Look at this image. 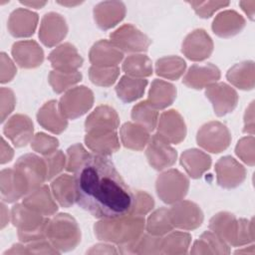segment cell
Segmentation results:
<instances>
[{
	"instance_id": "1",
	"label": "cell",
	"mask_w": 255,
	"mask_h": 255,
	"mask_svg": "<svg viewBox=\"0 0 255 255\" xmlns=\"http://www.w3.org/2000/svg\"><path fill=\"white\" fill-rule=\"evenodd\" d=\"M74 173L80 207L99 219L129 213L133 193L107 155L90 154Z\"/></svg>"
},
{
	"instance_id": "2",
	"label": "cell",
	"mask_w": 255,
	"mask_h": 255,
	"mask_svg": "<svg viewBox=\"0 0 255 255\" xmlns=\"http://www.w3.org/2000/svg\"><path fill=\"white\" fill-rule=\"evenodd\" d=\"M144 228V217L126 214L114 218H104L94 226L100 240L124 245L137 239Z\"/></svg>"
},
{
	"instance_id": "3",
	"label": "cell",
	"mask_w": 255,
	"mask_h": 255,
	"mask_svg": "<svg viewBox=\"0 0 255 255\" xmlns=\"http://www.w3.org/2000/svg\"><path fill=\"white\" fill-rule=\"evenodd\" d=\"M209 228L232 246H241L254 240L252 220L236 219L228 212H219L214 215L209 221Z\"/></svg>"
},
{
	"instance_id": "4",
	"label": "cell",
	"mask_w": 255,
	"mask_h": 255,
	"mask_svg": "<svg viewBox=\"0 0 255 255\" xmlns=\"http://www.w3.org/2000/svg\"><path fill=\"white\" fill-rule=\"evenodd\" d=\"M12 223L18 228V237L21 242L29 243L46 238L49 218L28 208L26 205L16 204L11 211Z\"/></svg>"
},
{
	"instance_id": "5",
	"label": "cell",
	"mask_w": 255,
	"mask_h": 255,
	"mask_svg": "<svg viewBox=\"0 0 255 255\" xmlns=\"http://www.w3.org/2000/svg\"><path fill=\"white\" fill-rule=\"evenodd\" d=\"M46 238L59 251L73 250L81 241V232L77 221L67 213H60L49 220Z\"/></svg>"
},
{
	"instance_id": "6",
	"label": "cell",
	"mask_w": 255,
	"mask_h": 255,
	"mask_svg": "<svg viewBox=\"0 0 255 255\" xmlns=\"http://www.w3.org/2000/svg\"><path fill=\"white\" fill-rule=\"evenodd\" d=\"M156 192L165 203L171 204L181 200L187 193L189 180L177 169H169L156 179Z\"/></svg>"
},
{
	"instance_id": "7",
	"label": "cell",
	"mask_w": 255,
	"mask_h": 255,
	"mask_svg": "<svg viewBox=\"0 0 255 255\" xmlns=\"http://www.w3.org/2000/svg\"><path fill=\"white\" fill-rule=\"evenodd\" d=\"M93 92L85 86L68 91L60 100L59 110L69 120H75L86 114L93 106Z\"/></svg>"
},
{
	"instance_id": "8",
	"label": "cell",
	"mask_w": 255,
	"mask_h": 255,
	"mask_svg": "<svg viewBox=\"0 0 255 255\" xmlns=\"http://www.w3.org/2000/svg\"><path fill=\"white\" fill-rule=\"evenodd\" d=\"M196 140L198 145L204 149L218 153L228 147L231 135L224 125L219 122H210L200 128L197 132Z\"/></svg>"
},
{
	"instance_id": "9",
	"label": "cell",
	"mask_w": 255,
	"mask_h": 255,
	"mask_svg": "<svg viewBox=\"0 0 255 255\" xmlns=\"http://www.w3.org/2000/svg\"><path fill=\"white\" fill-rule=\"evenodd\" d=\"M111 42L122 52H145L150 40L131 24H125L110 35Z\"/></svg>"
},
{
	"instance_id": "10",
	"label": "cell",
	"mask_w": 255,
	"mask_h": 255,
	"mask_svg": "<svg viewBox=\"0 0 255 255\" xmlns=\"http://www.w3.org/2000/svg\"><path fill=\"white\" fill-rule=\"evenodd\" d=\"M14 168L22 175L26 181L29 193L42 185L47 180V166L44 158L36 154L27 153L18 158Z\"/></svg>"
},
{
	"instance_id": "11",
	"label": "cell",
	"mask_w": 255,
	"mask_h": 255,
	"mask_svg": "<svg viewBox=\"0 0 255 255\" xmlns=\"http://www.w3.org/2000/svg\"><path fill=\"white\" fill-rule=\"evenodd\" d=\"M168 213L173 227L184 230L195 229L203 221V213L199 206L187 200L177 201L168 209Z\"/></svg>"
},
{
	"instance_id": "12",
	"label": "cell",
	"mask_w": 255,
	"mask_h": 255,
	"mask_svg": "<svg viewBox=\"0 0 255 255\" xmlns=\"http://www.w3.org/2000/svg\"><path fill=\"white\" fill-rule=\"evenodd\" d=\"M205 96L211 102L214 113L218 117L231 113L238 102L236 91L225 83H214L206 87Z\"/></svg>"
},
{
	"instance_id": "13",
	"label": "cell",
	"mask_w": 255,
	"mask_h": 255,
	"mask_svg": "<svg viewBox=\"0 0 255 255\" xmlns=\"http://www.w3.org/2000/svg\"><path fill=\"white\" fill-rule=\"evenodd\" d=\"M145 155L148 163L156 170L170 167L176 160V150L156 133L147 142Z\"/></svg>"
},
{
	"instance_id": "14",
	"label": "cell",
	"mask_w": 255,
	"mask_h": 255,
	"mask_svg": "<svg viewBox=\"0 0 255 255\" xmlns=\"http://www.w3.org/2000/svg\"><path fill=\"white\" fill-rule=\"evenodd\" d=\"M86 132V145L96 154L108 156L119 150L120 141L116 129L91 128Z\"/></svg>"
},
{
	"instance_id": "15",
	"label": "cell",
	"mask_w": 255,
	"mask_h": 255,
	"mask_svg": "<svg viewBox=\"0 0 255 255\" xmlns=\"http://www.w3.org/2000/svg\"><path fill=\"white\" fill-rule=\"evenodd\" d=\"M156 134L168 143L181 142L186 134V128L182 117L174 110L161 114Z\"/></svg>"
},
{
	"instance_id": "16",
	"label": "cell",
	"mask_w": 255,
	"mask_h": 255,
	"mask_svg": "<svg viewBox=\"0 0 255 255\" xmlns=\"http://www.w3.org/2000/svg\"><path fill=\"white\" fill-rule=\"evenodd\" d=\"M181 51L189 60L203 61L211 55L213 43L204 30L196 29L186 36Z\"/></svg>"
},
{
	"instance_id": "17",
	"label": "cell",
	"mask_w": 255,
	"mask_h": 255,
	"mask_svg": "<svg viewBox=\"0 0 255 255\" xmlns=\"http://www.w3.org/2000/svg\"><path fill=\"white\" fill-rule=\"evenodd\" d=\"M217 182L223 188H234L245 179V168L231 156L221 157L215 164Z\"/></svg>"
},
{
	"instance_id": "18",
	"label": "cell",
	"mask_w": 255,
	"mask_h": 255,
	"mask_svg": "<svg viewBox=\"0 0 255 255\" xmlns=\"http://www.w3.org/2000/svg\"><path fill=\"white\" fill-rule=\"evenodd\" d=\"M68 27L65 19L58 13L50 12L42 19L39 38L47 47H53L67 35Z\"/></svg>"
},
{
	"instance_id": "19",
	"label": "cell",
	"mask_w": 255,
	"mask_h": 255,
	"mask_svg": "<svg viewBox=\"0 0 255 255\" xmlns=\"http://www.w3.org/2000/svg\"><path fill=\"white\" fill-rule=\"evenodd\" d=\"M33 123L24 115H15L4 126L5 135L16 147L25 146L33 136Z\"/></svg>"
},
{
	"instance_id": "20",
	"label": "cell",
	"mask_w": 255,
	"mask_h": 255,
	"mask_svg": "<svg viewBox=\"0 0 255 255\" xmlns=\"http://www.w3.org/2000/svg\"><path fill=\"white\" fill-rule=\"evenodd\" d=\"M1 198L12 203L29 193L27 183L21 174L15 169H3L1 171Z\"/></svg>"
},
{
	"instance_id": "21",
	"label": "cell",
	"mask_w": 255,
	"mask_h": 255,
	"mask_svg": "<svg viewBox=\"0 0 255 255\" xmlns=\"http://www.w3.org/2000/svg\"><path fill=\"white\" fill-rule=\"evenodd\" d=\"M48 59L56 71L75 72L83 65V58L70 43H65L53 50Z\"/></svg>"
},
{
	"instance_id": "22",
	"label": "cell",
	"mask_w": 255,
	"mask_h": 255,
	"mask_svg": "<svg viewBox=\"0 0 255 255\" xmlns=\"http://www.w3.org/2000/svg\"><path fill=\"white\" fill-rule=\"evenodd\" d=\"M220 79L219 69L211 63L205 65H192L186 75L184 76L182 83L192 89L200 90L206 88Z\"/></svg>"
},
{
	"instance_id": "23",
	"label": "cell",
	"mask_w": 255,
	"mask_h": 255,
	"mask_svg": "<svg viewBox=\"0 0 255 255\" xmlns=\"http://www.w3.org/2000/svg\"><path fill=\"white\" fill-rule=\"evenodd\" d=\"M12 56L16 63L25 69L36 68L44 60V52L33 40L19 41L12 46Z\"/></svg>"
},
{
	"instance_id": "24",
	"label": "cell",
	"mask_w": 255,
	"mask_h": 255,
	"mask_svg": "<svg viewBox=\"0 0 255 255\" xmlns=\"http://www.w3.org/2000/svg\"><path fill=\"white\" fill-rule=\"evenodd\" d=\"M126 15V6L120 1H104L95 6L94 17L97 25L108 30L121 22Z\"/></svg>"
},
{
	"instance_id": "25",
	"label": "cell",
	"mask_w": 255,
	"mask_h": 255,
	"mask_svg": "<svg viewBox=\"0 0 255 255\" xmlns=\"http://www.w3.org/2000/svg\"><path fill=\"white\" fill-rule=\"evenodd\" d=\"M38 23V15L27 9L14 10L8 20V30L14 37H29L34 34Z\"/></svg>"
},
{
	"instance_id": "26",
	"label": "cell",
	"mask_w": 255,
	"mask_h": 255,
	"mask_svg": "<svg viewBox=\"0 0 255 255\" xmlns=\"http://www.w3.org/2000/svg\"><path fill=\"white\" fill-rule=\"evenodd\" d=\"M123 58V52L108 40L98 41L90 51V61L96 67H116Z\"/></svg>"
},
{
	"instance_id": "27",
	"label": "cell",
	"mask_w": 255,
	"mask_h": 255,
	"mask_svg": "<svg viewBox=\"0 0 255 255\" xmlns=\"http://www.w3.org/2000/svg\"><path fill=\"white\" fill-rule=\"evenodd\" d=\"M22 203L28 208L44 216L53 215L58 210V206L53 200L50 189L47 185H41L37 189L28 193L24 197Z\"/></svg>"
},
{
	"instance_id": "28",
	"label": "cell",
	"mask_w": 255,
	"mask_h": 255,
	"mask_svg": "<svg viewBox=\"0 0 255 255\" xmlns=\"http://www.w3.org/2000/svg\"><path fill=\"white\" fill-rule=\"evenodd\" d=\"M57 101L52 100L46 103L38 112V123L53 133H61L68 126L67 119L61 114Z\"/></svg>"
},
{
	"instance_id": "29",
	"label": "cell",
	"mask_w": 255,
	"mask_h": 255,
	"mask_svg": "<svg viewBox=\"0 0 255 255\" xmlns=\"http://www.w3.org/2000/svg\"><path fill=\"white\" fill-rule=\"evenodd\" d=\"M245 26L244 18L233 10L221 12L216 16L212 24V30L219 37L234 36Z\"/></svg>"
},
{
	"instance_id": "30",
	"label": "cell",
	"mask_w": 255,
	"mask_h": 255,
	"mask_svg": "<svg viewBox=\"0 0 255 255\" xmlns=\"http://www.w3.org/2000/svg\"><path fill=\"white\" fill-rule=\"evenodd\" d=\"M180 163L191 178H198L209 169L211 158L203 151L192 148L185 150L181 154Z\"/></svg>"
},
{
	"instance_id": "31",
	"label": "cell",
	"mask_w": 255,
	"mask_h": 255,
	"mask_svg": "<svg viewBox=\"0 0 255 255\" xmlns=\"http://www.w3.org/2000/svg\"><path fill=\"white\" fill-rule=\"evenodd\" d=\"M176 98L175 87L162 80H154L148 93L147 102L156 110H163L170 106Z\"/></svg>"
},
{
	"instance_id": "32",
	"label": "cell",
	"mask_w": 255,
	"mask_h": 255,
	"mask_svg": "<svg viewBox=\"0 0 255 255\" xmlns=\"http://www.w3.org/2000/svg\"><path fill=\"white\" fill-rule=\"evenodd\" d=\"M146 85L145 79L123 76L116 87V93L122 102L131 103L142 97Z\"/></svg>"
},
{
	"instance_id": "33",
	"label": "cell",
	"mask_w": 255,
	"mask_h": 255,
	"mask_svg": "<svg viewBox=\"0 0 255 255\" xmlns=\"http://www.w3.org/2000/svg\"><path fill=\"white\" fill-rule=\"evenodd\" d=\"M120 132L123 144L130 149L141 150L149 140V131L138 124L126 123Z\"/></svg>"
},
{
	"instance_id": "34",
	"label": "cell",
	"mask_w": 255,
	"mask_h": 255,
	"mask_svg": "<svg viewBox=\"0 0 255 255\" xmlns=\"http://www.w3.org/2000/svg\"><path fill=\"white\" fill-rule=\"evenodd\" d=\"M120 120L116 111L109 106L98 107L86 120V130L91 128H119Z\"/></svg>"
},
{
	"instance_id": "35",
	"label": "cell",
	"mask_w": 255,
	"mask_h": 255,
	"mask_svg": "<svg viewBox=\"0 0 255 255\" xmlns=\"http://www.w3.org/2000/svg\"><path fill=\"white\" fill-rule=\"evenodd\" d=\"M52 193L58 203L68 208L76 201L74 177L69 174H62L51 183Z\"/></svg>"
},
{
	"instance_id": "36",
	"label": "cell",
	"mask_w": 255,
	"mask_h": 255,
	"mask_svg": "<svg viewBox=\"0 0 255 255\" xmlns=\"http://www.w3.org/2000/svg\"><path fill=\"white\" fill-rule=\"evenodd\" d=\"M227 80L242 90H252L254 87V63L252 61L236 64L226 74Z\"/></svg>"
},
{
	"instance_id": "37",
	"label": "cell",
	"mask_w": 255,
	"mask_h": 255,
	"mask_svg": "<svg viewBox=\"0 0 255 255\" xmlns=\"http://www.w3.org/2000/svg\"><path fill=\"white\" fill-rule=\"evenodd\" d=\"M229 252L230 251L226 242L211 231H205L204 233H202L199 240L195 241L193 248L190 251V253L193 254H228Z\"/></svg>"
},
{
	"instance_id": "38",
	"label": "cell",
	"mask_w": 255,
	"mask_h": 255,
	"mask_svg": "<svg viewBox=\"0 0 255 255\" xmlns=\"http://www.w3.org/2000/svg\"><path fill=\"white\" fill-rule=\"evenodd\" d=\"M122 253L156 254L161 253V239L154 235H141L134 241L120 245Z\"/></svg>"
},
{
	"instance_id": "39",
	"label": "cell",
	"mask_w": 255,
	"mask_h": 255,
	"mask_svg": "<svg viewBox=\"0 0 255 255\" xmlns=\"http://www.w3.org/2000/svg\"><path fill=\"white\" fill-rule=\"evenodd\" d=\"M186 64L180 57L167 56L156 61L155 72L160 76L169 80H177L184 73Z\"/></svg>"
},
{
	"instance_id": "40",
	"label": "cell",
	"mask_w": 255,
	"mask_h": 255,
	"mask_svg": "<svg viewBox=\"0 0 255 255\" xmlns=\"http://www.w3.org/2000/svg\"><path fill=\"white\" fill-rule=\"evenodd\" d=\"M158 113L148 102L143 101L135 105L131 110V119L146 130L152 131L157 124Z\"/></svg>"
},
{
	"instance_id": "41",
	"label": "cell",
	"mask_w": 255,
	"mask_h": 255,
	"mask_svg": "<svg viewBox=\"0 0 255 255\" xmlns=\"http://www.w3.org/2000/svg\"><path fill=\"white\" fill-rule=\"evenodd\" d=\"M151 64V60L145 55H130L125 60L123 70L130 77H148L152 74Z\"/></svg>"
},
{
	"instance_id": "42",
	"label": "cell",
	"mask_w": 255,
	"mask_h": 255,
	"mask_svg": "<svg viewBox=\"0 0 255 255\" xmlns=\"http://www.w3.org/2000/svg\"><path fill=\"white\" fill-rule=\"evenodd\" d=\"M191 236L185 232H173L161 239V253L185 254L187 252Z\"/></svg>"
},
{
	"instance_id": "43",
	"label": "cell",
	"mask_w": 255,
	"mask_h": 255,
	"mask_svg": "<svg viewBox=\"0 0 255 255\" xmlns=\"http://www.w3.org/2000/svg\"><path fill=\"white\" fill-rule=\"evenodd\" d=\"M173 228V225L169 218L168 209L162 207L155 210L147 219L146 231L148 234L154 236H160L168 233Z\"/></svg>"
},
{
	"instance_id": "44",
	"label": "cell",
	"mask_w": 255,
	"mask_h": 255,
	"mask_svg": "<svg viewBox=\"0 0 255 255\" xmlns=\"http://www.w3.org/2000/svg\"><path fill=\"white\" fill-rule=\"evenodd\" d=\"M81 80L82 74L78 71L62 72L54 70L49 74V83L52 86L53 91L57 94L63 93L70 87L79 83Z\"/></svg>"
},
{
	"instance_id": "45",
	"label": "cell",
	"mask_w": 255,
	"mask_h": 255,
	"mask_svg": "<svg viewBox=\"0 0 255 255\" xmlns=\"http://www.w3.org/2000/svg\"><path fill=\"white\" fill-rule=\"evenodd\" d=\"M120 75V69L116 67H96L92 66L89 70V77L93 84L101 87L113 85Z\"/></svg>"
},
{
	"instance_id": "46",
	"label": "cell",
	"mask_w": 255,
	"mask_h": 255,
	"mask_svg": "<svg viewBox=\"0 0 255 255\" xmlns=\"http://www.w3.org/2000/svg\"><path fill=\"white\" fill-rule=\"evenodd\" d=\"M58 145L59 140L56 137L50 136L43 132H38L31 142V147L35 151L44 155H48L56 151Z\"/></svg>"
},
{
	"instance_id": "47",
	"label": "cell",
	"mask_w": 255,
	"mask_h": 255,
	"mask_svg": "<svg viewBox=\"0 0 255 255\" xmlns=\"http://www.w3.org/2000/svg\"><path fill=\"white\" fill-rule=\"evenodd\" d=\"M153 205L154 201L150 195L144 191L137 190L133 193L132 205L128 214L143 216L153 208Z\"/></svg>"
},
{
	"instance_id": "48",
	"label": "cell",
	"mask_w": 255,
	"mask_h": 255,
	"mask_svg": "<svg viewBox=\"0 0 255 255\" xmlns=\"http://www.w3.org/2000/svg\"><path fill=\"white\" fill-rule=\"evenodd\" d=\"M89 155L90 153L80 143H76L70 146L67 150L68 162L66 165V169L68 171L75 172Z\"/></svg>"
},
{
	"instance_id": "49",
	"label": "cell",
	"mask_w": 255,
	"mask_h": 255,
	"mask_svg": "<svg viewBox=\"0 0 255 255\" xmlns=\"http://www.w3.org/2000/svg\"><path fill=\"white\" fill-rule=\"evenodd\" d=\"M47 166V180H51L65 167L66 157L61 150H56L44 157Z\"/></svg>"
},
{
	"instance_id": "50",
	"label": "cell",
	"mask_w": 255,
	"mask_h": 255,
	"mask_svg": "<svg viewBox=\"0 0 255 255\" xmlns=\"http://www.w3.org/2000/svg\"><path fill=\"white\" fill-rule=\"evenodd\" d=\"M201 18H209L211 15L220 8L229 5V2L223 1H205V2H188Z\"/></svg>"
},
{
	"instance_id": "51",
	"label": "cell",
	"mask_w": 255,
	"mask_h": 255,
	"mask_svg": "<svg viewBox=\"0 0 255 255\" xmlns=\"http://www.w3.org/2000/svg\"><path fill=\"white\" fill-rule=\"evenodd\" d=\"M254 137L253 135L249 137H243L240 139L236 145V154L249 165L254 164Z\"/></svg>"
},
{
	"instance_id": "52",
	"label": "cell",
	"mask_w": 255,
	"mask_h": 255,
	"mask_svg": "<svg viewBox=\"0 0 255 255\" xmlns=\"http://www.w3.org/2000/svg\"><path fill=\"white\" fill-rule=\"evenodd\" d=\"M1 123L12 113L15 107V97L13 92L7 88H1Z\"/></svg>"
},
{
	"instance_id": "53",
	"label": "cell",
	"mask_w": 255,
	"mask_h": 255,
	"mask_svg": "<svg viewBox=\"0 0 255 255\" xmlns=\"http://www.w3.org/2000/svg\"><path fill=\"white\" fill-rule=\"evenodd\" d=\"M41 239V240H37V241H33V242H29L27 243V250L30 253L33 254H41V253H50V254H55V253H60L52 244L50 241Z\"/></svg>"
},
{
	"instance_id": "54",
	"label": "cell",
	"mask_w": 255,
	"mask_h": 255,
	"mask_svg": "<svg viewBox=\"0 0 255 255\" xmlns=\"http://www.w3.org/2000/svg\"><path fill=\"white\" fill-rule=\"evenodd\" d=\"M16 74V68L13 62L7 57L5 53H1V79L2 84L10 82Z\"/></svg>"
},
{
	"instance_id": "55",
	"label": "cell",
	"mask_w": 255,
	"mask_h": 255,
	"mask_svg": "<svg viewBox=\"0 0 255 255\" xmlns=\"http://www.w3.org/2000/svg\"><path fill=\"white\" fill-rule=\"evenodd\" d=\"M13 157V149L10 147L9 144L6 143L4 138H1V164L9 162Z\"/></svg>"
},
{
	"instance_id": "56",
	"label": "cell",
	"mask_w": 255,
	"mask_h": 255,
	"mask_svg": "<svg viewBox=\"0 0 255 255\" xmlns=\"http://www.w3.org/2000/svg\"><path fill=\"white\" fill-rule=\"evenodd\" d=\"M8 254H29L27 247L21 244H15L12 246L10 250H7L3 253V255H8Z\"/></svg>"
},
{
	"instance_id": "57",
	"label": "cell",
	"mask_w": 255,
	"mask_h": 255,
	"mask_svg": "<svg viewBox=\"0 0 255 255\" xmlns=\"http://www.w3.org/2000/svg\"><path fill=\"white\" fill-rule=\"evenodd\" d=\"M21 4L29 6V7H33L36 9H39L41 7H43L47 2H39V1H32V2H26V1H20Z\"/></svg>"
},
{
	"instance_id": "58",
	"label": "cell",
	"mask_w": 255,
	"mask_h": 255,
	"mask_svg": "<svg viewBox=\"0 0 255 255\" xmlns=\"http://www.w3.org/2000/svg\"><path fill=\"white\" fill-rule=\"evenodd\" d=\"M1 211H2V218H1V220H2V223H1V228H4L5 227V225L7 224V220L5 219V217H6V214H5V211H6V206L2 203L1 204Z\"/></svg>"
}]
</instances>
